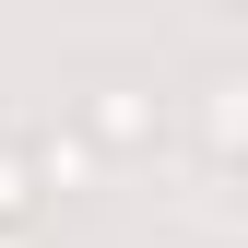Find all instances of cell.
<instances>
[{"mask_svg":"<svg viewBox=\"0 0 248 248\" xmlns=\"http://www.w3.org/2000/svg\"><path fill=\"white\" fill-rule=\"evenodd\" d=\"M0 248H47V236H36V225H0Z\"/></svg>","mask_w":248,"mask_h":248,"instance_id":"4","label":"cell"},{"mask_svg":"<svg viewBox=\"0 0 248 248\" xmlns=\"http://www.w3.org/2000/svg\"><path fill=\"white\" fill-rule=\"evenodd\" d=\"M83 142L95 154H154L166 142V107H154V83H83Z\"/></svg>","mask_w":248,"mask_h":248,"instance_id":"1","label":"cell"},{"mask_svg":"<svg viewBox=\"0 0 248 248\" xmlns=\"http://www.w3.org/2000/svg\"><path fill=\"white\" fill-rule=\"evenodd\" d=\"M236 12H248V0H236Z\"/></svg>","mask_w":248,"mask_h":248,"instance_id":"5","label":"cell"},{"mask_svg":"<svg viewBox=\"0 0 248 248\" xmlns=\"http://www.w3.org/2000/svg\"><path fill=\"white\" fill-rule=\"evenodd\" d=\"M189 130L213 166H248V71H201L189 83Z\"/></svg>","mask_w":248,"mask_h":248,"instance_id":"2","label":"cell"},{"mask_svg":"<svg viewBox=\"0 0 248 248\" xmlns=\"http://www.w3.org/2000/svg\"><path fill=\"white\" fill-rule=\"evenodd\" d=\"M47 189H59V177H47V154H36V142H0V225H36Z\"/></svg>","mask_w":248,"mask_h":248,"instance_id":"3","label":"cell"}]
</instances>
